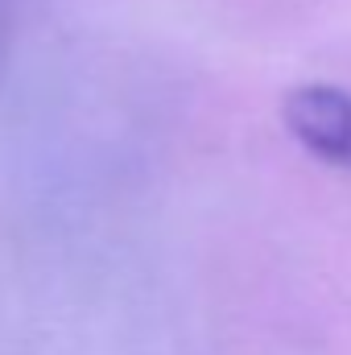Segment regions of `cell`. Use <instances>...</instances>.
Masks as SVG:
<instances>
[{
  "label": "cell",
  "instance_id": "cell-1",
  "mask_svg": "<svg viewBox=\"0 0 351 355\" xmlns=\"http://www.w3.org/2000/svg\"><path fill=\"white\" fill-rule=\"evenodd\" d=\"M281 120L310 157L351 166V91L335 83H298L281 99Z\"/></svg>",
  "mask_w": 351,
  "mask_h": 355
}]
</instances>
